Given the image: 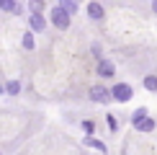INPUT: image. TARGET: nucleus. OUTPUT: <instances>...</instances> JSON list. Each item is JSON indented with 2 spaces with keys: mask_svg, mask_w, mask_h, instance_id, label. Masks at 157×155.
<instances>
[{
  "mask_svg": "<svg viewBox=\"0 0 157 155\" xmlns=\"http://www.w3.org/2000/svg\"><path fill=\"white\" fill-rule=\"evenodd\" d=\"M5 90H8V93H10V96H16V93H18V90H21V83H18V80H10V83H8V85H5Z\"/></svg>",
  "mask_w": 157,
  "mask_h": 155,
  "instance_id": "obj_14",
  "label": "nucleus"
},
{
  "mask_svg": "<svg viewBox=\"0 0 157 155\" xmlns=\"http://www.w3.org/2000/svg\"><path fill=\"white\" fill-rule=\"evenodd\" d=\"M106 121H108V129H111V132H116V129H119V119H116L113 114H108V116H106Z\"/></svg>",
  "mask_w": 157,
  "mask_h": 155,
  "instance_id": "obj_15",
  "label": "nucleus"
},
{
  "mask_svg": "<svg viewBox=\"0 0 157 155\" xmlns=\"http://www.w3.org/2000/svg\"><path fill=\"white\" fill-rule=\"evenodd\" d=\"M136 129H139V132H152V129H155V119H149V116H147L144 121L136 124Z\"/></svg>",
  "mask_w": 157,
  "mask_h": 155,
  "instance_id": "obj_8",
  "label": "nucleus"
},
{
  "mask_svg": "<svg viewBox=\"0 0 157 155\" xmlns=\"http://www.w3.org/2000/svg\"><path fill=\"white\" fill-rule=\"evenodd\" d=\"M49 18H52V23H54L57 29H70V21H72V16H70L64 8H59V5H54V8H52Z\"/></svg>",
  "mask_w": 157,
  "mask_h": 155,
  "instance_id": "obj_1",
  "label": "nucleus"
},
{
  "mask_svg": "<svg viewBox=\"0 0 157 155\" xmlns=\"http://www.w3.org/2000/svg\"><path fill=\"white\" fill-rule=\"evenodd\" d=\"M59 8H64V10L70 13V16H75V10H77V3H70V0H62V3H59Z\"/></svg>",
  "mask_w": 157,
  "mask_h": 155,
  "instance_id": "obj_13",
  "label": "nucleus"
},
{
  "mask_svg": "<svg viewBox=\"0 0 157 155\" xmlns=\"http://www.w3.org/2000/svg\"><path fill=\"white\" fill-rule=\"evenodd\" d=\"M144 88L147 90H157V75H147L144 78Z\"/></svg>",
  "mask_w": 157,
  "mask_h": 155,
  "instance_id": "obj_12",
  "label": "nucleus"
},
{
  "mask_svg": "<svg viewBox=\"0 0 157 155\" xmlns=\"http://www.w3.org/2000/svg\"><path fill=\"white\" fill-rule=\"evenodd\" d=\"M23 49H34L36 47V42H34V34H31V31H26V34H23Z\"/></svg>",
  "mask_w": 157,
  "mask_h": 155,
  "instance_id": "obj_9",
  "label": "nucleus"
},
{
  "mask_svg": "<svg viewBox=\"0 0 157 155\" xmlns=\"http://www.w3.org/2000/svg\"><path fill=\"white\" fill-rule=\"evenodd\" d=\"M113 73H116V67L111 60H98V75L101 78H113Z\"/></svg>",
  "mask_w": 157,
  "mask_h": 155,
  "instance_id": "obj_4",
  "label": "nucleus"
},
{
  "mask_svg": "<svg viewBox=\"0 0 157 155\" xmlns=\"http://www.w3.org/2000/svg\"><path fill=\"white\" fill-rule=\"evenodd\" d=\"M132 96H134V90H132V85H126V83H116V85L111 88V98L119 101V103L132 101Z\"/></svg>",
  "mask_w": 157,
  "mask_h": 155,
  "instance_id": "obj_2",
  "label": "nucleus"
},
{
  "mask_svg": "<svg viewBox=\"0 0 157 155\" xmlns=\"http://www.w3.org/2000/svg\"><path fill=\"white\" fill-rule=\"evenodd\" d=\"M85 145H88V147H95V150H101V153H106V145H103L101 140H95V137H88V140H85Z\"/></svg>",
  "mask_w": 157,
  "mask_h": 155,
  "instance_id": "obj_11",
  "label": "nucleus"
},
{
  "mask_svg": "<svg viewBox=\"0 0 157 155\" xmlns=\"http://www.w3.org/2000/svg\"><path fill=\"white\" fill-rule=\"evenodd\" d=\"M144 119H147V109H136V111H134V116H132V124L136 127L139 121H144Z\"/></svg>",
  "mask_w": 157,
  "mask_h": 155,
  "instance_id": "obj_10",
  "label": "nucleus"
},
{
  "mask_svg": "<svg viewBox=\"0 0 157 155\" xmlns=\"http://www.w3.org/2000/svg\"><path fill=\"white\" fill-rule=\"evenodd\" d=\"M0 8L8 10V13H21V3H16V0H0Z\"/></svg>",
  "mask_w": 157,
  "mask_h": 155,
  "instance_id": "obj_7",
  "label": "nucleus"
},
{
  "mask_svg": "<svg viewBox=\"0 0 157 155\" xmlns=\"http://www.w3.org/2000/svg\"><path fill=\"white\" fill-rule=\"evenodd\" d=\"M88 16L93 18V21H101L103 18V5L101 3H88Z\"/></svg>",
  "mask_w": 157,
  "mask_h": 155,
  "instance_id": "obj_6",
  "label": "nucleus"
},
{
  "mask_svg": "<svg viewBox=\"0 0 157 155\" xmlns=\"http://www.w3.org/2000/svg\"><path fill=\"white\" fill-rule=\"evenodd\" d=\"M152 10H155V13H157V3H152Z\"/></svg>",
  "mask_w": 157,
  "mask_h": 155,
  "instance_id": "obj_17",
  "label": "nucleus"
},
{
  "mask_svg": "<svg viewBox=\"0 0 157 155\" xmlns=\"http://www.w3.org/2000/svg\"><path fill=\"white\" fill-rule=\"evenodd\" d=\"M88 96H90V101H95V103H108L111 101V90L103 88V85H93L88 90Z\"/></svg>",
  "mask_w": 157,
  "mask_h": 155,
  "instance_id": "obj_3",
  "label": "nucleus"
},
{
  "mask_svg": "<svg viewBox=\"0 0 157 155\" xmlns=\"http://www.w3.org/2000/svg\"><path fill=\"white\" fill-rule=\"evenodd\" d=\"M29 23H31V29H34V31H44V26H47V21H44L41 13H31V16H29Z\"/></svg>",
  "mask_w": 157,
  "mask_h": 155,
  "instance_id": "obj_5",
  "label": "nucleus"
},
{
  "mask_svg": "<svg viewBox=\"0 0 157 155\" xmlns=\"http://www.w3.org/2000/svg\"><path fill=\"white\" fill-rule=\"evenodd\" d=\"M82 129H85V132H88V134H93V129H95V121H82Z\"/></svg>",
  "mask_w": 157,
  "mask_h": 155,
  "instance_id": "obj_16",
  "label": "nucleus"
}]
</instances>
